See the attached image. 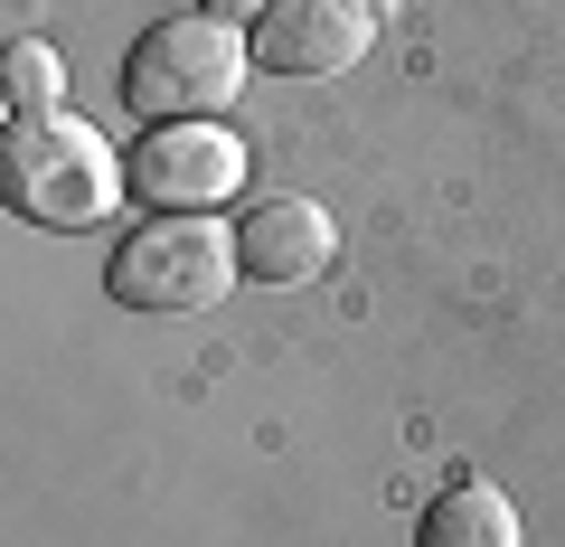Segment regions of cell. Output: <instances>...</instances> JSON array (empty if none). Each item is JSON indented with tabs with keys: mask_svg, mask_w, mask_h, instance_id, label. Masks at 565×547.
<instances>
[{
	"mask_svg": "<svg viewBox=\"0 0 565 547\" xmlns=\"http://www.w3.org/2000/svg\"><path fill=\"white\" fill-rule=\"evenodd\" d=\"M122 189H132V170L114 161L95 123L47 114V123H10V143H0V199L29 227H95L122 208Z\"/></svg>",
	"mask_w": 565,
	"mask_h": 547,
	"instance_id": "6da1fadb",
	"label": "cell"
},
{
	"mask_svg": "<svg viewBox=\"0 0 565 547\" xmlns=\"http://www.w3.org/2000/svg\"><path fill=\"white\" fill-rule=\"evenodd\" d=\"M245 57H255V39L226 29V20H207V10L141 29V48L122 57V114H141V123H207V114L236 104Z\"/></svg>",
	"mask_w": 565,
	"mask_h": 547,
	"instance_id": "7a4b0ae2",
	"label": "cell"
},
{
	"mask_svg": "<svg viewBox=\"0 0 565 547\" xmlns=\"http://www.w3.org/2000/svg\"><path fill=\"white\" fill-rule=\"evenodd\" d=\"M236 236H217L207 218H151L114 245L104 264V293L122 312H207L226 284H236Z\"/></svg>",
	"mask_w": 565,
	"mask_h": 547,
	"instance_id": "3957f363",
	"label": "cell"
},
{
	"mask_svg": "<svg viewBox=\"0 0 565 547\" xmlns=\"http://www.w3.org/2000/svg\"><path fill=\"white\" fill-rule=\"evenodd\" d=\"M122 170H132V199H151V218H207L245 199V143L226 123H151Z\"/></svg>",
	"mask_w": 565,
	"mask_h": 547,
	"instance_id": "277c9868",
	"label": "cell"
},
{
	"mask_svg": "<svg viewBox=\"0 0 565 547\" xmlns=\"http://www.w3.org/2000/svg\"><path fill=\"white\" fill-rule=\"evenodd\" d=\"M245 39L274 76H340L377 48V0H274Z\"/></svg>",
	"mask_w": 565,
	"mask_h": 547,
	"instance_id": "5b68a950",
	"label": "cell"
},
{
	"mask_svg": "<svg viewBox=\"0 0 565 547\" xmlns=\"http://www.w3.org/2000/svg\"><path fill=\"white\" fill-rule=\"evenodd\" d=\"M330 255H340V227H330L321 199H264V208H245V236H236L245 284H311V274H330Z\"/></svg>",
	"mask_w": 565,
	"mask_h": 547,
	"instance_id": "8992f818",
	"label": "cell"
},
{
	"mask_svg": "<svg viewBox=\"0 0 565 547\" xmlns=\"http://www.w3.org/2000/svg\"><path fill=\"white\" fill-rule=\"evenodd\" d=\"M415 547H519V509L490 482H452L444 501H424Z\"/></svg>",
	"mask_w": 565,
	"mask_h": 547,
	"instance_id": "52a82bcc",
	"label": "cell"
},
{
	"mask_svg": "<svg viewBox=\"0 0 565 547\" xmlns=\"http://www.w3.org/2000/svg\"><path fill=\"white\" fill-rule=\"evenodd\" d=\"M57 85H66V66H57V48H47V39H20V48H10V66H0L10 123H47V114H57Z\"/></svg>",
	"mask_w": 565,
	"mask_h": 547,
	"instance_id": "ba28073f",
	"label": "cell"
},
{
	"mask_svg": "<svg viewBox=\"0 0 565 547\" xmlns=\"http://www.w3.org/2000/svg\"><path fill=\"white\" fill-rule=\"evenodd\" d=\"M199 10H207V20H226V29H255L274 0H199Z\"/></svg>",
	"mask_w": 565,
	"mask_h": 547,
	"instance_id": "9c48e42d",
	"label": "cell"
}]
</instances>
